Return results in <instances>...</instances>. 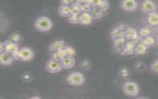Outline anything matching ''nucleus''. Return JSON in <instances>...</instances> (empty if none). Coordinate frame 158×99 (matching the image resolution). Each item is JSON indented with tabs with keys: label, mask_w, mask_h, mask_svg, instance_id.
<instances>
[{
	"label": "nucleus",
	"mask_w": 158,
	"mask_h": 99,
	"mask_svg": "<svg viewBox=\"0 0 158 99\" xmlns=\"http://www.w3.org/2000/svg\"><path fill=\"white\" fill-rule=\"evenodd\" d=\"M35 28L42 32H46L49 31L53 25L52 20L45 15L40 16L35 21Z\"/></svg>",
	"instance_id": "nucleus-1"
},
{
	"label": "nucleus",
	"mask_w": 158,
	"mask_h": 99,
	"mask_svg": "<svg viewBox=\"0 0 158 99\" xmlns=\"http://www.w3.org/2000/svg\"><path fill=\"white\" fill-rule=\"evenodd\" d=\"M34 55L35 53L31 48L29 46H22L20 48L14 59L22 61H28L33 58Z\"/></svg>",
	"instance_id": "nucleus-2"
},
{
	"label": "nucleus",
	"mask_w": 158,
	"mask_h": 99,
	"mask_svg": "<svg viewBox=\"0 0 158 99\" xmlns=\"http://www.w3.org/2000/svg\"><path fill=\"white\" fill-rule=\"evenodd\" d=\"M122 90L126 95L130 97H135L138 95L140 90L138 85L136 82L130 80L126 81L123 83Z\"/></svg>",
	"instance_id": "nucleus-3"
},
{
	"label": "nucleus",
	"mask_w": 158,
	"mask_h": 99,
	"mask_svg": "<svg viewBox=\"0 0 158 99\" xmlns=\"http://www.w3.org/2000/svg\"><path fill=\"white\" fill-rule=\"evenodd\" d=\"M66 80L69 85L78 86L83 84L85 81V78L81 72L75 71L70 73L67 75Z\"/></svg>",
	"instance_id": "nucleus-4"
},
{
	"label": "nucleus",
	"mask_w": 158,
	"mask_h": 99,
	"mask_svg": "<svg viewBox=\"0 0 158 99\" xmlns=\"http://www.w3.org/2000/svg\"><path fill=\"white\" fill-rule=\"evenodd\" d=\"M128 25L125 24H120L114 27L110 32V35L112 38L115 39L121 37H125V32Z\"/></svg>",
	"instance_id": "nucleus-5"
},
{
	"label": "nucleus",
	"mask_w": 158,
	"mask_h": 99,
	"mask_svg": "<svg viewBox=\"0 0 158 99\" xmlns=\"http://www.w3.org/2000/svg\"><path fill=\"white\" fill-rule=\"evenodd\" d=\"M46 71L51 74H55L60 72L63 68L60 62L56 61L52 59H49L45 64Z\"/></svg>",
	"instance_id": "nucleus-6"
},
{
	"label": "nucleus",
	"mask_w": 158,
	"mask_h": 99,
	"mask_svg": "<svg viewBox=\"0 0 158 99\" xmlns=\"http://www.w3.org/2000/svg\"><path fill=\"white\" fill-rule=\"evenodd\" d=\"M4 44L5 48L4 51L11 54L13 58H14L20 49L18 43H15L10 40H6L4 41Z\"/></svg>",
	"instance_id": "nucleus-7"
},
{
	"label": "nucleus",
	"mask_w": 158,
	"mask_h": 99,
	"mask_svg": "<svg viewBox=\"0 0 158 99\" xmlns=\"http://www.w3.org/2000/svg\"><path fill=\"white\" fill-rule=\"evenodd\" d=\"M125 37L128 41L136 42L138 40H141L138 35V31L132 27L128 26L125 32Z\"/></svg>",
	"instance_id": "nucleus-8"
},
{
	"label": "nucleus",
	"mask_w": 158,
	"mask_h": 99,
	"mask_svg": "<svg viewBox=\"0 0 158 99\" xmlns=\"http://www.w3.org/2000/svg\"><path fill=\"white\" fill-rule=\"evenodd\" d=\"M141 10L144 13H148V14L149 13L155 12L157 9V6L152 1L144 0L141 2Z\"/></svg>",
	"instance_id": "nucleus-9"
},
{
	"label": "nucleus",
	"mask_w": 158,
	"mask_h": 99,
	"mask_svg": "<svg viewBox=\"0 0 158 99\" xmlns=\"http://www.w3.org/2000/svg\"><path fill=\"white\" fill-rule=\"evenodd\" d=\"M120 6L125 11L133 12L138 7V2L135 0H123L121 2Z\"/></svg>",
	"instance_id": "nucleus-10"
},
{
	"label": "nucleus",
	"mask_w": 158,
	"mask_h": 99,
	"mask_svg": "<svg viewBox=\"0 0 158 99\" xmlns=\"http://www.w3.org/2000/svg\"><path fill=\"white\" fill-rule=\"evenodd\" d=\"M125 37L118 38L113 40L114 50L116 53H120L126 43Z\"/></svg>",
	"instance_id": "nucleus-11"
},
{
	"label": "nucleus",
	"mask_w": 158,
	"mask_h": 99,
	"mask_svg": "<svg viewBox=\"0 0 158 99\" xmlns=\"http://www.w3.org/2000/svg\"><path fill=\"white\" fill-rule=\"evenodd\" d=\"M136 47V42L133 41H127L125 45V46L120 53L122 56L131 55L134 53L135 49Z\"/></svg>",
	"instance_id": "nucleus-12"
},
{
	"label": "nucleus",
	"mask_w": 158,
	"mask_h": 99,
	"mask_svg": "<svg viewBox=\"0 0 158 99\" xmlns=\"http://www.w3.org/2000/svg\"><path fill=\"white\" fill-rule=\"evenodd\" d=\"M94 19L90 12H81L79 15V24L88 25L92 24Z\"/></svg>",
	"instance_id": "nucleus-13"
},
{
	"label": "nucleus",
	"mask_w": 158,
	"mask_h": 99,
	"mask_svg": "<svg viewBox=\"0 0 158 99\" xmlns=\"http://www.w3.org/2000/svg\"><path fill=\"white\" fill-rule=\"evenodd\" d=\"M14 59L11 54L5 51L0 53V63L1 65L9 66L13 62Z\"/></svg>",
	"instance_id": "nucleus-14"
},
{
	"label": "nucleus",
	"mask_w": 158,
	"mask_h": 99,
	"mask_svg": "<svg viewBox=\"0 0 158 99\" xmlns=\"http://www.w3.org/2000/svg\"><path fill=\"white\" fill-rule=\"evenodd\" d=\"M65 46V41L64 40H56L51 43L49 46V51L51 52L57 51L61 49H63Z\"/></svg>",
	"instance_id": "nucleus-15"
},
{
	"label": "nucleus",
	"mask_w": 158,
	"mask_h": 99,
	"mask_svg": "<svg viewBox=\"0 0 158 99\" xmlns=\"http://www.w3.org/2000/svg\"><path fill=\"white\" fill-rule=\"evenodd\" d=\"M61 65L64 69H70L75 66V59L74 57L66 56L64 58L60 61Z\"/></svg>",
	"instance_id": "nucleus-16"
},
{
	"label": "nucleus",
	"mask_w": 158,
	"mask_h": 99,
	"mask_svg": "<svg viewBox=\"0 0 158 99\" xmlns=\"http://www.w3.org/2000/svg\"><path fill=\"white\" fill-rule=\"evenodd\" d=\"M58 13L62 17H69L72 14L70 6L60 4L58 8Z\"/></svg>",
	"instance_id": "nucleus-17"
},
{
	"label": "nucleus",
	"mask_w": 158,
	"mask_h": 99,
	"mask_svg": "<svg viewBox=\"0 0 158 99\" xmlns=\"http://www.w3.org/2000/svg\"><path fill=\"white\" fill-rule=\"evenodd\" d=\"M147 21L152 27L158 25V12L155 11L148 14Z\"/></svg>",
	"instance_id": "nucleus-18"
},
{
	"label": "nucleus",
	"mask_w": 158,
	"mask_h": 99,
	"mask_svg": "<svg viewBox=\"0 0 158 99\" xmlns=\"http://www.w3.org/2000/svg\"><path fill=\"white\" fill-rule=\"evenodd\" d=\"M93 6H96L101 9V10L104 12H106L107 9L109 7V3L107 1H101V0H98V1H94Z\"/></svg>",
	"instance_id": "nucleus-19"
},
{
	"label": "nucleus",
	"mask_w": 158,
	"mask_h": 99,
	"mask_svg": "<svg viewBox=\"0 0 158 99\" xmlns=\"http://www.w3.org/2000/svg\"><path fill=\"white\" fill-rule=\"evenodd\" d=\"M148 48L144 44H143L142 42L139 41L136 45L134 53L136 55H138V54H144L147 51Z\"/></svg>",
	"instance_id": "nucleus-20"
},
{
	"label": "nucleus",
	"mask_w": 158,
	"mask_h": 99,
	"mask_svg": "<svg viewBox=\"0 0 158 99\" xmlns=\"http://www.w3.org/2000/svg\"><path fill=\"white\" fill-rule=\"evenodd\" d=\"M90 14L94 19H101L103 15V12L101 10V9L96 6H93L90 11Z\"/></svg>",
	"instance_id": "nucleus-21"
},
{
	"label": "nucleus",
	"mask_w": 158,
	"mask_h": 99,
	"mask_svg": "<svg viewBox=\"0 0 158 99\" xmlns=\"http://www.w3.org/2000/svg\"><path fill=\"white\" fill-rule=\"evenodd\" d=\"M139 41L142 42L143 44H144L148 48H149L153 45H155L156 43V40L155 39L151 37V35L150 36H148L147 37H145V38H141Z\"/></svg>",
	"instance_id": "nucleus-22"
},
{
	"label": "nucleus",
	"mask_w": 158,
	"mask_h": 99,
	"mask_svg": "<svg viewBox=\"0 0 158 99\" xmlns=\"http://www.w3.org/2000/svg\"><path fill=\"white\" fill-rule=\"evenodd\" d=\"M72 14L80 15L81 13V4H80L77 1H75V2L70 6Z\"/></svg>",
	"instance_id": "nucleus-23"
},
{
	"label": "nucleus",
	"mask_w": 158,
	"mask_h": 99,
	"mask_svg": "<svg viewBox=\"0 0 158 99\" xmlns=\"http://www.w3.org/2000/svg\"><path fill=\"white\" fill-rule=\"evenodd\" d=\"M151 33V30L149 28L146 27H142L138 30V35L141 39L147 37L148 36H150Z\"/></svg>",
	"instance_id": "nucleus-24"
},
{
	"label": "nucleus",
	"mask_w": 158,
	"mask_h": 99,
	"mask_svg": "<svg viewBox=\"0 0 158 99\" xmlns=\"http://www.w3.org/2000/svg\"><path fill=\"white\" fill-rule=\"evenodd\" d=\"M67 56H70V57H74L76 54V51L73 47H72L70 45H65V46L64 48Z\"/></svg>",
	"instance_id": "nucleus-25"
},
{
	"label": "nucleus",
	"mask_w": 158,
	"mask_h": 99,
	"mask_svg": "<svg viewBox=\"0 0 158 99\" xmlns=\"http://www.w3.org/2000/svg\"><path fill=\"white\" fill-rule=\"evenodd\" d=\"M80 67L82 70L87 71L89 70L91 67V62L89 60L84 59L80 62Z\"/></svg>",
	"instance_id": "nucleus-26"
},
{
	"label": "nucleus",
	"mask_w": 158,
	"mask_h": 99,
	"mask_svg": "<svg viewBox=\"0 0 158 99\" xmlns=\"http://www.w3.org/2000/svg\"><path fill=\"white\" fill-rule=\"evenodd\" d=\"M92 7L93 5L86 2V1H83V2L81 4V12H90Z\"/></svg>",
	"instance_id": "nucleus-27"
},
{
	"label": "nucleus",
	"mask_w": 158,
	"mask_h": 99,
	"mask_svg": "<svg viewBox=\"0 0 158 99\" xmlns=\"http://www.w3.org/2000/svg\"><path fill=\"white\" fill-rule=\"evenodd\" d=\"M68 20L71 24H79V15L71 14L68 17Z\"/></svg>",
	"instance_id": "nucleus-28"
},
{
	"label": "nucleus",
	"mask_w": 158,
	"mask_h": 99,
	"mask_svg": "<svg viewBox=\"0 0 158 99\" xmlns=\"http://www.w3.org/2000/svg\"><path fill=\"white\" fill-rule=\"evenodd\" d=\"M9 38L11 41L17 43L21 40V35L18 33H13L10 35Z\"/></svg>",
	"instance_id": "nucleus-29"
},
{
	"label": "nucleus",
	"mask_w": 158,
	"mask_h": 99,
	"mask_svg": "<svg viewBox=\"0 0 158 99\" xmlns=\"http://www.w3.org/2000/svg\"><path fill=\"white\" fill-rule=\"evenodd\" d=\"M150 67L151 71H152L154 72L158 73V59L152 61L150 66Z\"/></svg>",
	"instance_id": "nucleus-30"
},
{
	"label": "nucleus",
	"mask_w": 158,
	"mask_h": 99,
	"mask_svg": "<svg viewBox=\"0 0 158 99\" xmlns=\"http://www.w3.org/2000/svg\"><path fill=\"white\" fill-rule=\"evenodd\" d=\"M51 59L57 61V62H60L62 61V58H60V56H59V54H58V53L57 51L55 52H52L51 54Z\"/></svg>",
	"instance_id": "nucleus-31"
},
{
	"label": "nucleus",
	"mask_w": 158,
	"mask_h": 99,
	"mask_svg": "<svg viewBox=\"0 0 158 99\" xmlns=\"http://www.w3.org/2000/svg\"><path fill=\"white\" fill-rule=\"evenodd\" d=\"M31 79H32V76H31V74L29 72H28V74L25 73L22 75V79L25 82H29L31 80Z\"/></svg>",
	"instance_id": "nucleus-32"
},
{
	"label": "nucleus",
	"mask_w": 158,
	"mask_h": 99,
	"mask_svg": "<svg viewBox=\"0 0 158 99\" xmlns=\"http://www.w3.org/2000/svg\"><path fill=\"white\" fill-rule=\"evenodd\" d=\"M75 1H70V0H64V1H61L60 3L61 4H64V5H67L69 6H71Z\"/></svg>",
	"instance_id": "nucleus-33"
},
{
	"label": "nucleus",
	"mask_w": 158,
	"mask_h": 99,
	"mask_svg": "<svg viewBox=\"0 0 158 99\" xmlns=\"http://www.w3.org/2000/svg\"><path fill=\"white\" fill-rule=\"evenodd\" d=\"M57 52L58 53V54H59V56H60V58H62V59L64 58H65V57L67 56L66 53H65V50H64V48H63V49H61V50H59V51H57Z\"/></svg>",
	"instance_id": "nucleus-34"
},
{
	"label": "nucleus",
	"mask_w": 158,
	"mask_h": 99,
	"mask_svg": "<svg viewBox=\"0 0 158 99\" xmlns=\"http://www.w3.org/2000/svg\"><path fill=\"white\" fill-rule=\"evenodd\" d=\"M4 51H5V48H4V41H1L0 42V53L4 52Z\"/></svg>",
	"instance_id": "nucleus-35"
},
{
	"label": "nucleus",
	"mask_w": 158,
	"mask_h": 99,
	"mask_svg": "<svg viewBox=\"0 0 158 99\" xmlns=\"http://www.w3.org/2000/svg\"><path fill=\"white\" fill-rule=\"evenodd\" d=\"M28 99H42V98L40 97H39V96H33V97H30Z\"/></svg>",
	"instance_id": "nucleus-36"
},
{
	"label": "nucleus",
	"mask_w": 158,
	"mask_h": 99,
	"mask_svg": "<svg viewBox=\"0 0 158 99\" xmlns=\"http://www.w3.org/2000/svg\"><path fill=\"white\" fill-rule=\"evenodd\" d=\"M136 99H148V98H145V97H139V98H138Z\"/></svg>",
	"instance_id": "nucleus-37"
},
{
	"label": "nucleus",
	"mask_w": 158,
	"mask_h": 99,
	"mask_svg": "<svg viewBox=\"0 0 158 99\" xmlns=\"http://www.w3.org/2000/svg\"><path fill=\"white\" fill-rule=\"evenodd\" d=\"M1 99H2V98H1Z\"/></svg>",
	"instance_id": "nucleus-38"
}]
</instances>
